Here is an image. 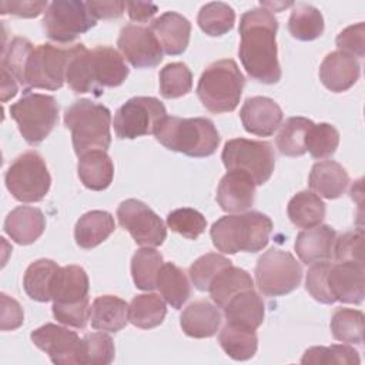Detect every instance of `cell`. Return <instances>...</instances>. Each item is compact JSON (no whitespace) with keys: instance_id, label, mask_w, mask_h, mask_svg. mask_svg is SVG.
<instances>
[{"instance_id":"28","label":"cell","mask_w":365,"mask_h":365,"mask_svg":"<svg viewBox=\"0 0 365 365\" xmlns=\"http://www.w3.org/2000/svg\"><path fill=\"white\" fill-rule=\"evenodd\" d=\"M78 178L83 185L93 191H103L110 187L114 177V164L103 150H93L78 157Z\"/></svg>"},{"instance_id":"10","label":"cell","mask_w":365,"mask_h":365,"mask_svg":"<svg viewBox=\"0 0 365 365\" xmlns=\"http://www.w3.org/2000/svg\"><path fill=\"white\" fill-rule=\"evenodd\" d=\"M254 274L262 295L282 297L299 287L302 267L291 252L271 248L258 258Z\"/></svg>"},{"instance_id":"29","label":"cell","mask_w":365,"mask_h":365,"mask_svg":"<svg viewBox=\"0 0 365 365\" xmlns=\"http://www.w3.org/2000/svg\"><path fill=\"white\" fill-rule=\"evenodd\" d=\"M88 298V277L80 265L60 267L51 285L53 302L70 304Z\"/></svg>"},{"instance_id":"36","label":"cell","mask_w":365,"mask_h":365,"mask_svg":"<svg viewBox=\"0 0 365 365\" xmlns=\"http://www.w3.org/2000/svg\"><path fill=\"white\" fill-rule=\"evenodd\" d=\"M165 314L164 299L154 292L135 295L128 305V321L141 329L158 327L164 321Z\"/></svg>"},{"instance_id":"32","label":"cell","mask_w":365,"mask_h":365,"mask_svg":"<svg viewBox=\"0 0 365 365\" xmlns=\"http://www.w3.org/2000/svg\"><path fill=\"white\" fill-rule=\"evenodd\" d=\"M60 265L48 258H40L31 262L23 278L26 294L37 302H48L51 299V285Z\"/></svg>"},{"instance_id":"16","label":"cell","mask_w":365,"mask_h":365,"mask_svg":"<svg viewBox=\"0 0 365 365\" xmlns=\"http://www.w3.org/2000/svg\"><path fill=\"white\" fill-rule=\"evenodd\" d=\"M117 46L123 57L135 68H153L163 61V48L155 34L137 24H127L120 30Z\"/></svg>"},{"instance_id":"17","label":"cell","mask_w":365,"mask_h":365,"mask_svg":"<svg viewBox=\"0 0 365 365\" xmlns=\"http://www.w3.org/2000/svg\"><path fill=\"white\" fill-rule=\"evenodd\" d=\"M240 118L247 133L269 137L281 125L284 113L272 98L255 96L245 100L240 110Z\"/></svg>"},{"instance_id":"30","label":"cell","mask_w":365,"mask_h":365,"mask_svg":"<svg viewBox=\"0 0 365 365\" xmlns=\"http://www.w3.org/2000/svg\"><path fill=\"white\" fill-rule=\"evenodd\" d=\"M90 321L94 329L118 332L128 322V304L115 295H100L91 304Z\"/></svg>"},{"instance_id":"33","label":"cell","mask_w":365,"mask_h":365,"mask_svg":"<svg viewBox=\"0 0 365 365\" xmlns=\"http://www.w3.org/2000/svg\"><path fill=\"white\" fill-rule=\"evenodd\" d=\"M157 288L168 305L180 309L191 295L185 272L173 262H164L157 275Z\"/></svg>"},{"instance_id":"40","label":"cell","mask_w":365,"mask_h":365,"mask_svg":"<svg viewBox=\"0 0 365 365\" xmlns=\"http://www.w3.org/2000/svg\"><path fill=\"white\" fill-rule=\"evenodd\" d=\"M365 318L362 311L336 308L331 318V332L336 341L361 345L364 342Z\"/></svg>"},{"instance_id":"24","label":"cell","mask_w":365,"mask_h":365,"mask_svg":"<svg viewBox=\"0 0 365 365\" xmlns=\"http://www.w3.org/2000/svg\"><path fill=\"white\" fill-rule=\"evenodd\" d=\"M221 312L207 299H198L184 308L180 325L191 338H210L217 334L221 325Z\"/></svg>"},{"instance_id":"58","label":"cell","mask_w":365,"mask_h":365,"mask_svg":"<svg viewBox=\"0 0 365 365\" xmlns=\"http://www.w3.org/2000/svg\"><path fill=\"white\" fill-rule=\"evenodd\" d=\"M261 4V7H264V9H267L268 11H271V9H274V11H279V10H282V9H287V7H289V6H294V3H268V1H261L259 3Z\"/></svg>"},{"instance_id":"4","label":"cell","mask_w":365,"mask_h":365,"mask_svg":"<svg viewBox=\"0 0 365 365\" xmlns=\"http://www.w3.org/2000/svg\"><path fill=\"white\" fill-rule=\"evenodd\" d=\"M154 135L165 148L197 158L212 155L221 140L214 123L205 117L181 118L167 115Z\"/></svg>"},{"instance_id":"46","label":"cell","mask_w":365,"mask_h":365,"mask_svg":"<svg viewBox=\"0 0 365 365\" xmlns=\"http://www.w3.org/2000/svg\"><path fill=\"white\" fill-rule=\"evenodd\" d=\"M167 225L171 231L187 240H197L207 228L205 217L194 208H177L167 215Z\"/></svg>"},{"instance_id":"50","label":"cell","mask_w":365,"mask_h":365,"mask_svg":"<svg viewBox=\"0 0 365 365\" xmlns=\"http://www.w3.org/2000/svg\"><path fill=\"white\" fill-rule=\"evenodd\" d=\"M90 309L91 307L88 304V298L70 304L53 302L54 318L64 325L78 329H83L87 325V321L90 319Z\"/></svg>"},{"instance_id":"21","label":"cell","mask_w":365,"mask_h":365,"mask_svg":"<svg viewBox=\"0 0 365 365\" xmlns=\"http://www.w3.org/2000/svg\"><path fill=\"white\" fill-rule=\"evenodd\" d=\"M150 30L155 34L161 48L168 56H178L187 50L191 23L177 11H165L153 20Z\"/></svg>"},{"instance_id":"34","label":"cell","mask_w":365,"mask_h":365,"mask_svg":"<svg viewBox=\"0 0 365 365\" xmlns=\"http://www.w3.org/2000/svg\"><path fill=\"white\" fill-rule=\"evenodd\" d=\"M289 221L298 228H312L319 225L325 217V204L312 191H299L287 207Z\"/></svg>"},{"instance_id":"3","label":"cell","mask_w":365,"mask_h":365,"mask_svg":"<svg viewBox=\"0 0 365 365\" xmlns=\"http://www.w3.org/2000/svg\"><path fill=\"white\" fill-rule=\"evenodd\" d=\"M271 232V218L258 211L224 215L210 230L214 247L224 254L258 252L267 247Z\"/></svg>"},{"instance_id":"39","label":"cell","mask_w":365,"mask_h":365,"mask_svg":"<svg viewBox=\"0 0 365 365\" xmlns=\"http://www.w3.org/2000/svg\"><path fill=\"white\" fill-rule=\"evenodd\" d=\"M314 123L305 117H289L281 125L275 138L277 148L282 155L301 157L307 153L305 138Z\"/></svg>"},{"instance_id":"57","label":"cell","mask_w":365,"mask_h":365,"mask_svg":"<svg viewBox=\"0 0 365 365\" xmlns=\"http://www.w3.org/2000/svg\"><path fill=\"white\" fill-rule=\"evenodd\" d=\"M16 81L17 80L6 68L1 67V101L3 103L9 101L17 94L19 87Z\"/></svg>"},{"instance_id":"38","label":"cell","mask_w":365,"mask_h":365,"mask_svg":"<svg viewBox=\"0 0 365 365\" xmlns=\"http://www.w3.org/2000/svg\"><path fill=\"white\" fill-rule=\"evenodd\" d=\"M163 264L161 252L153 247L137 250L131 258V275L135 287L143 291H153L157 287V275Z\"/></svg>"},{"instance_id":"25","label":"cell","mask_w":365,"mask_h":365,"mask_svg":"<svg viewBox=\"0 0 365 365\" xmlns=\"http://www.w3.org/2000/svg\"><path fill=\"white\" fill-rule=\"evenodd\" d=\"M349 182L346 170L336 161L324 160L312 165L308 185L324 198L335 200L344 194Z\"/></svg>"},{"instance_id":"45","label":"cell","mask_w":365,"mask_h":365,"mask_svg":"<svg viewBox=\"0 0 365 365\" xmlns=\"http://www.w3.org/2000/svg\"><path fill=\"white\" fill-rule=\"evenodd\" d=\"M230 265H232V262L224 255L208 252L205 255H201L191 264L188 271L190 279L198 291H208L215 275Z\"/></svg>"},{"instance_id":"55","label":"cell","mask_w":365,"mask_h":365,"mask_svg":"<svg viewBox=\"0 0 365 365\" xmlns=\"http://www.w3.org/2000/svg\"><path fill=\"white\" fill-rule=\"evenodd\" d=\"M87 7L96 20H98V19L110 20V19H118L123 16L124 9H125V1L91 0V1H87Z\"/></svg>"},{"instance_id":"13","label":"cell","mask_w":365,"mask_h":365,"mask_svg":"<svg viewBox=\"0 0 365 365\" xmlns=\"http://www.w3.org/2000/svg\"><path fill=\"white\" fill-rule=\"evenodd\" d=\"M167 117L164 104L155 97H133L127 100L114 115V131L120 140H134L154 134Z\"/></svg>"},{"instance_id":"27","label":"cell","mask_w":365,"mask_h":365,"mask_svg":"<svg viewBox=\"0 0 365 365\" xmlns=\"http://www.w3.org/2000/svg\"><path fill=\"white\" fill-rule=\"evenodd\" d=\"M115 230L114 217L103 210L83 214L74 227V240L80 248L91 250L106 241Z\"/></svg>"},{"instance_id":"51","label":"cell","mask_w":365,"mask_h":365,"mask_svg":"<svg viewBox=\"0 0 365 365\" xmlns=\"http://www.w3.org/2000/svg\"><path fill=\"white\" fill-rule=\"evenodd\" d=\"M362 240H364L362 230L346 231L342 235H339V238H335L334 250H332V252L335 254V259L338 262H345V261L364 262Z\"/></svg>"},{"instance_id":"1","label":"cell","mask_w":365,"mask_h":365,"mask_svg":"<svg viewBox=\"0 0 365 365\" xmlns=\"http://www.w3.org/2000/svg\"><path fill=\"white\" fill-rule=\"evenodd\" d=\"M278 20L264 7L245 11L240 20L238 56L247 74L264 84L281 80V66L277 50Z\"/></svg>"},{"instance_id":"52","label":"cell","mask_w":365,"mask_h":365,"mask_svg":"<svg viewBox=\"0 0 365 365\" xmlns=\"http://www.w3.org/2000/svg\"><path fill=\"white\" fill-rule=\"evenodd\" d=\"M336 47L354 57H364L365 54V24L359 21L348 26L336 36Z\"/></svg>"},{"instance_id":"26","label":"cell","mask_w":365,"mask_h":365,"mask_svg":"<svg viewBox=\"0 0 365 365\" xmlns=\"http://www.w3.org/2000/svg\"><path fill=\"white\" fill-rule=\"evenodd\" d=\"M224 315L228 324L257 329L264 321L265 305L254 289H247L228 301L224 307Z\"/></svg>"},{"instance_id":"56","label":"cell","mask_w":365,"mask_h":365,"mask_svg":"<svg viewBox=\"0 0 365 365\" xmlns=\"http://www.w3.org/2000/svg\"><path fill=\"white\" fill-rule=\"evenodd\" d=\"M125 7L128 10L130 20L135 23H145L158 11V7L150 1H125Z\"/></svg>"},{"instance_id":"49","label":"cell","mask_w":365,"mask_h":365,"mask_svg":"<svg viewBox=\"0 0 365 365\" xmlns=\"http://www.w3.org/2000/svg\"><path fill=\"white\" fill-rule=\"evenodd\" d=\"M312 267L307 272L305 279V288L311 294L314 299H317L321 304H334L335 299L328 288L327 275L331 268V262L328 261H319L311 264Z\"/></svg>"},{"instance_id":"2","label":"cell","mask_w":365,"mask_h":365,"mask_svg":"<svg viewBox=\"0 0 365 365\" xmlns=\"http://www.w3.org/2000/svg\"><path fill=\"white\" fill-rule=\"evenodd\" d=\"M130 68L124 57L110 46H97L91 50L83 43L74 44L66 81L68 87L80 93L101 96L104 87H118L128 77Z\"/></svg>"},{"instance_id":"7","label":"cell","mask_w":365,"mask_h":365,"mask_svg":"<svg viewBox=\"0 0 365 365\" xmlns=\"http://www.w3.org/2000/svg\"><path fill=\"white\" fill-rule=\"evenodd\" d=\"M19 131L30 145H37L58 123V104L53 96L24 91L9 108Z\"/></svg>"},{"instance_id":"43","label":"cell","mask_w":365,"mask_h":365,"mask_svg":"<svg viewBox=\"0 0 365 365\" xmlns=\"http://www.w3.org/2000/svg\"><path fill=\"white\" fill-rule=\"evenodd\" d=\"M361 362L359 354L349 345H331V346H311L308 348L302 358L301 364H317V365H358Z\"/></svg>"},{"instance_id":"11","label":"cell","mask_w":365,"mask_h":365,"mask_svg":"<svg viewBox=\"0 0 365 365\" xmlns=\"http://www.w3.org/2000/svg\"><path fill=\"white\" fill-rule=\"evenodd\" d=\"M221 160L228 171H244L255 185L265 184L275 167V153L268 141L232 138L224 144Z\"/></svg>"},{"instance_id":"22","label":"cell","mask_w":365,"mask_h":365,"mask_svg":"<svg viewBox=\"0 0 365 365\" xmlns=\"http://www.w3.org/2000/svg\"><path fill=\"white\" fill-rule=\"evenodd\" d=\"M4 232L20 245L37 241L46 228V217L37 207L19 205L4 220Z\"/></svg>"},{"instance_id":"54","label":"cell","mask_w":365,"mask_h":365,"mask_svg":"<svg viewBox=\"0 0 365 365\" xmlns=\"http://www.w3.org/2000/svg\"><path fill=\"white\" fill-rule=\"evenodd\" d=\"M47 1H1L0 13L13 14L17 17L33 19L47 10Z\"/></svg>"},{"instance_id":"12","label":"cell","mask_w":365,"mask_h":365,"mask_svg":"<svg viewBox=\"0 0 365 365\" xmlns=\"http://www.w3.org/2000/svg\"><path fill=\"white\" fill-rule=\"evenodd\" d=\"M87 1L56 0L48 4L43 17L46 36L57 43H70L96 26Z\"/></svg>"},{"instance_id":"19","label":"cell","mask_w":365,"mask_h":365,"mask_svg":"<svg viewBox=\"0 0 365 365\" xmlns=\"http://www.w3.org/2000/svg\"><path fill=\"white\" fill-rule=\"evenodd\" d=\"M361 66L356 57L336 50L325 56L319 66L321 83L334 93L349 90L359 78Z\"/></svg>"},{"instance_id":"48","label":"cell","mask_w":365,"mask_h":365,"mask_svg":"<svg viewBox=\"0 0 365 365\" xmlns=\"http://www.w3.org/2000/svg\"><path fill=\"white\" fill-rule=\"evenodd\" d=\"M84 365H108L114 359L115 348L110 335L93 332L84 335Z\"/></svg>"},{"instance_id":"15","label":"cell","mask_w":365,"mask_h":365,"mask_svg":"<svg viewBox=\"0 0 365 365\" xmlns=\"http://www.w3.org/2000/svg\"><path fill=\"white\" fill-rule=\"evenodd\" d=\"M33 344L44 351L56 365H84V339L76 331L44 324L30 335Z\"/></svg>"},{"instance_id":"53","label":"cell","mask_w":365,"mask_h":365,"mask_svg":"<svg viewBox=\"0 0 365 365\" xmlns=\"http://www.w3.org/2000/svg\"><path fill=\"white\" fill-rule=\"evenodd\" d=\"M1 297V331H14L21 327L24 321V312L21 305L11 297L6 295L4 292Z\"/></svg>"},{"instance_id":"6","label":"cell","mask_w":365,"mask_h":365,"mask_svg":"<svg viewBox=\"0 0 365 365\" xmlns=\"http://www.w3.org/2000/svg\"><path fill=\"white\" fill-rule=\"evenodd\" d=\"M244 86L245 78L237 63L222 58L211 63L202 71L195 91L210 113L222 114L237 108Z\"/></svg>"},{"instance_id":"31","label":"cell","mask_w":365,"mask_h":365,"mask_svg":"<svg viewBox=\"0 0 365 365\" xmlns=\"http://www.w3.org/2000/svg\"><path fill=\"white\" fill-rule=\"evenodd\" d=\"M247 289H254L251 275L245 269L234 265L221 269L208 288L212 301L220 308H224L234 295Z\"/></svg>"},{"instance_id":"5","label":"cell","mask_w":365,"mask_h":365,"mask_svg":"<svg viewBox=\"0 0 365 365\" xmlns=\"http://www.w3.org/2000/svg\"><path fill=\"white\" fill-rule=\"evenodd\" d=\"M64 125L71 131L73 148L78 157L93 150L106 151L111 144V113L88 98L76 100L66 108Z\"/></svg>"},{"instance_id":"20","label":"cell","mask_w":365,"mask_h":365,"mask_svg":"<svg viewBox=\"0 0 365 365\" xmlns=\"http://www.w3.org/2000/svg\"><path fill=\"white\" fill-rule=\"evenodd\" d=\"M255 182L244 171H228L217 188V202L222 211L240 212L254 204Z\"/></svg>"},{"instance_id":"8","label":"cell","mask_w":365,"mask_h":365,"mask_svg":"<svg viewBox=\"0 0 365 365\" xmlns=\"http://www.w3.org/2000/svg\"><path fill=\"white\" fill-rule=\"evenodd\" d=\"M73 46H56L43 43L36 46L26 63L23 87L30 88L58 90L66 81L67 67L73 56Z\"/></svg>"},{"instance_id":"47","label":"cell","mask_w":365,"mask_h":365,"mask_svg":"<svg viewBox=\"0 0 365 365\" xmlns=\"http://www.w3.org/2000/svg\"><path fill=\"white\" fill-rule=\"evenodd\" d=\"M34 46L24 37H14L9 47L3 51L1 67L6 68L21 86L24 78V68L27 58Z\"/></svg>"},{"instance_id":"37","label":"cell","mask_w":365,"mask_h":365,"mask_svg":"<svg viewBox=\"0 0 365 365\" xmlns=\"http://www.w3.org/2000/svg\"><path fill=\"white\" fill-rule=\"evenodd\" d=\"M289 34L301 41H312L324 33V17L321 11L307 3H299L288 19Z\"/></svg>"},{"instance_id":"9","label":"cell","mask_w":365,"mask_h":365,"mask_svg":"<svg viewBox=\"0 0 365 365\" xmlns=\"http://www.w3.org/2000/svg\"><path fill=\"white\" fill-rule=\"evenodd\" d=\"M4 182L10 194L20 202L41 201L51 185V177L43 157L37 151H26L7 168Z\"/></svg>"},{"instance_id":"18","label":"cell","mask_w":365,"mask_h":365,"mask_svg":"<svg viewBox=\"0 0 365 365\" xmlns=\"http://www.w3.org/2000/svg\"><path fill=\"white\" fill-rule=\"evenodd\" d=\"M327 282L335 302L361 304L365 295L364 262L345 261L331 264Z\"/></svg>"},{"instance_id":"23","label":"cell","mask_w":365,"mask_h":365,"mask_svg":"<svg viewBox=\"0 0 365 365\" xmlns=\"http://www.w3.org/2000/svg\"><path fill=\"white\" fill-rule=\"evenodd\" d=\"M335 238L336 232L332 227L319 224L301 231L295 238L294 248L299 259L304 264L311 265L314 262L328 261L332 257Z\"/></svg>"},{"instance_id":"41","label":"cell","mask_w":365,"mask_h":365,"mask_svg":"<svg viewBox=\"0 0 365 365\" xmlns=\"http://www.w3.org/2000/svg\"><path fill=\"white\" fill-rule=\"evenodd\" d=\"M197 23L205 34L218 37L232 30L235 23V11L227 3L211 1L200 9Z\"/></svg>"},{"instance_id":"35","label":"cell","mask_w":365,"mask_h":365,"mask_svg":"<svg viewBox=\"0 0 365 365\" xmlns=\"http://www.w3.org/2000/svg\"><path fill=\"white\" fill-rule=\"evenodd\" d=\"M218 342L224 352L235 361H247L252 358L258 348L255 329H248L228 322L220 331Z\"/></svg>"},{"instance_id":"44","label":"cell","mask_w":365,"mask_h":365,"mask_svg":"<svg viewBox=\"0 0 365 365\" xmlns=\"http://www.w3.org/2000/svg\"><path fill=\"white\" fill-rule=\"evenodd\" d=\"M338 144L339 133L334 125L328 123L312 124L305 138L307 151L317 160L331 157L336 151Z\"/></svg>"},{"instance_id":"42","label":"cell","mask_w":365,"mask_h":365,"mask_svg":"<svg viewBox=\"0 0 365 365\" xmlns=\"http://www.w3.org/2000/svg\"><path fill=\"white\" fill-rule=\"evenodd\" d=\"M160 93L164 98H178L192 88V74L184 63H168L160 70Z\"/></svg>"},{"instance_id":"14","label":"cell","mask_w":365,"mask_h":365,"mask_svg":"<svg viewBox=\"0 0 365 365\" xmlns=\"http://www.w3.org/2000/svg\"><path fill=\"white\" fill-rule=\"evenodd\" d=\"M117 218L138 245L158 247L167 238L163 220L140 200L128 198L123 201L117 208Z\"/></svg>"}]
</instances>
